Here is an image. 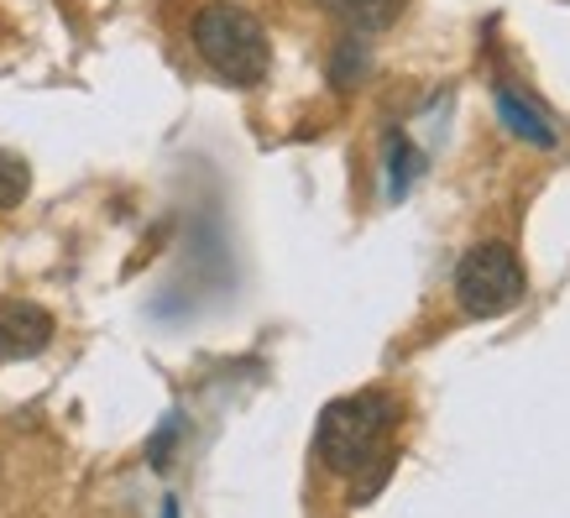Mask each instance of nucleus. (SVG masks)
Returning a JSON list of instances; mask_svg holds the SVG:
<instances>
[{"label":"nucleus","mask_w":570,"mask_h":518,"mask_svg":"<svg viewBox=\"0 0 570 518\" xmlns=\"http://www.w3.org/2000/svg\"><path fill=\"white\" fill-rule=\"evenodd\" d=\"M397 430V398L387 388H362L325 403V414L314 424V456L330 477H351L362 482L356 498H372V487H382L387 467H393V450L387 434Z\"/></svg>","instance_id":"f257e3e1"},{"label":"nucleus","mask_w":570,"mask_h":518,"mask_svg":"<svg viewBox=\"0 0 570 518\" xmlns=\"http://www.w3.org/2000/svg\"><path fill=\"white\" fill-rule=\"evenodd\" d=\"M330 21H341L346 32L356 37H372V32H387L397 17H403V0H314Z\"/></svg>","instance_id":"39448f33"},{"label":"nucleus","mask_w":570,"mask_h":518,"mask_svg":"<svg viewBox=\"0 0 570 518\" xmlns=\"http://www.w3.org/2000/svg\"><path fill=\"white\" fill-rule=\"evenodd\" d=\"M366 63H372V58H366V42L356 32H346L341 42H335V52H330V85L341 89V95L356 89L366 79Z\"/></svg>","instance_id":"423d86ee"},{"label":"nucleus","mask_w":570,"mask_h":518,"mask_svg":"<svg viewBox=\"0 0 570 518\" xmlns=\"http://www.w3.org/2000/svg\"><path fill=\"white\" fill-rule=\"evenodd\" d=\"M498 110H502V121H508V131L523 141H534V147H554V131L534 116V105H523L513 89H498Z\"/></svg>","instance_id":"0eeeda50"},{"label":"nucleus","mask_w":570,"mask_h":518,"mask_svg":"<svg viewBox=\"0 0 570 518\" xmlns=\"http://www.w3.org/2000/svg\"><path fill=\"white\" fill-rule=\"evenodd\" d=\"M189 42L194 58L230 89H257L273 74V37L236 0H205L189 17Z\"/></svg>","instance_id":"f03ea898"},{"label":"nucleus","mask_w":570,"mask_h":518,"mask_svg":"<svg viewBox=\"0 0 570 518\" xmlns=\"http://www.w3.org/2000/svg\"><path fill=\"white\" fill-rule=\"evenodd\" d=\"M523 294H529V273L508 242H476L455 262V304L466 320H498L519 310Z\"/></svg>","instance_id":"7ed1b4c3"},{"label":"nucleus","mask_w":570,"mask_h":518,"mask_svg":"<svg viewBox=\"0 0 570 518\" xmlns=\"http://www.w3.org/2000/svg\"><path fill=\"white\" fill-rule=\"evenodd\" d=\"M52 335H58V320L42 304H32V299H0V362H21V356L48 351Z\"/></svg>","instance_id":"20e7f679"},{"label":"nucleus","mask_w":570,"mask_h":518,"mask_svg":"<svg viewBox=\"0 0 570 518\" xmlns=\"http://www.w3.org/2000/svg\"><path fill=\"white\" fill-rule=\"evenodd\" d=\"M27 194H32V168H27V157L0 153V215L21 209V199H27Z\"/></svg>","instance_id":"6e6552de"},{"label":"nucleus","mask_w":570,"mask_h":518,"mask_svg":"<svg viewBox=\"0 0 570 518\" xmlns=\"http://www.w3.org/2000/svg\"><path fill=\"white\" fill-rule=\"evenodd\" d=\"M387 153H393V194L409 189V173H414V147L403 137H387Z\"/></svg>","instance_id":"1a4fd4ad"}]
</instances>
